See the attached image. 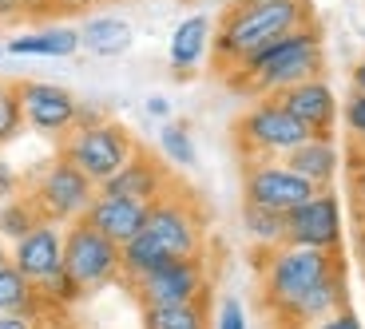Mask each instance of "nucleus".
I'll list each match as a JSON object with an SVG mask.
<instances>
[{"label": "nucleus", "instance_id": "obj_44", "mask_svg": "<svg viewBox=\"0 0 365 329\" xmlns=\"http://www.w3.org/2000/svg\"><path fill=\"white\" fill-rule=\"evenodd\" d=\"M100 4H108V0H100Z\"/></svg>", "mask_w": 365, "mask_h": 329}, {"label": "nucleus", "instance_id": "obj_34", "mask_svg": "<svg viewBox=\"0 0 365 329\" xmlns=\"http://www.w3.org/2000/svg\"><path fill=\"white\" fill-rule=\"evenodd\" d=\"M310 329H361V321L354 318V310H338L334 318L318 321V325H310Z\"/></svg>", "mask_w": 365, "mask_h": 329}, {"label": "nucleus", "instance_id": "obj_41", "mask_svg": "<svg viewBox=\"0 0 365 329\" xmlns=\"http://www.w3.org/2000/svg\"><path fill=\"white\" fill-rule=\"evenodd\" d=\"M0 266H9V246L0 242Z\"/></svg>", "mask_w": 365, "mask_h": 329}, {"label": "nucleus", "instance_id": "obj_32", "mask_svg": "<svg viewBox=\"0 0 365 329\" xmlns=\"http://www.w3.org/2000/svg\"><path fill=\"white\" fill-rule=\"evenodd\" d=\"M20 191H24V179H20V174L4 163V159H0V202L12 199V194H20Z\"/></svg>", "mask_w": 365, "mask_h": 329}, {"label": "nucleus", "instance_id": "obj_16", "mask_svg": "<svg viewBox=\"0 0 365 329\" xmlns=\"http://www.w3.org/2000/svg\"><path fill=\"white\" fill-rule=\"evenodd\" d=\"M338 310H349V278H346V270H338L334 278H326L322 286H314L306 298H298L290 310H282L278 318H274V329H310V325H318V321L334 318Z\"/></svg>", "mask_w": 365, "mask_h": 329}, {"label": "nucleus", "instance_id": "obj_23", "mask_svg": "<svg viewBox=\"0 0 365 329\" xmlns=\"http://www.w3.org/2000/svg\"><path fill=\"white\" fill-rule=\"evenodd\" d=\"M143 329H210V298L191 306H147Z\"/></svg>", "mask_w": 365, "mask_h": 329}, {"label": "nucleus", "instance_id": "obj_40", "mask_svg": "<svg viewBox=\"0 0 365 329\" xmlns=\"http://www.w3.org/2000/svg\"><path fill=\"white\" fill-rule=\"evenodd\" d=\"M354 246H357V262H361V274H365V222H357V238H354Z\"/></svg>", "mask_w": 365, "mask_h": 329}, {"label": "nucleus", "instance_id": "obj_12", "mask_svg": "<svg viewBox=\"0 0 365 329\" xmlns=\"http://www.w3.org/2000/svg\"><path fill=\"white\" fill-rule=\"evenodd\" d=\"M16 95H20V111H24V127L40 131V135L64 139L76 127V100L68 88L60 83H44V80H16Z\"/></svg>", "mask_w": 365, "mask_h": 329}, {"label": "nucleus", "instance_id": "obj_30", "mask_svg": "<svg viewBox=\"0 0 365 329\" xmlns=\"http://www.w3.org/2000/svg\"><path fill=\"white\" fill-rule=\"evenodd\" d=\"M215 329H250L247 310H242V302H238V298H222V306H219V321H215Z\"/></svg>", "mask_w": 365, "mask_h": 329}, {"label": "nucleus", "instance_id": "obj_29", "mask_svg": "<svg viewBox=\"0 0 365 329\" xmlns=\"http://www.w3.org/2000/svg\"><path fill=\"white\" fill-rule=\"evenodd\" d=\"M341 123H346L354 147H365V95L349 92V100L341 103Z\"/></svg>", "mask_w": 365, "mask_h": 329}, {"label": "nucleus", "instance_id": "obj_18", "mask_svg": "<svg viewBox=\"0 0 365 329\" xmlns=\"http://www.w3.org/2000/svg\"><path fill=\"white\" fill-rule=\"evenodd\" d=\"M210 44H215V20L207 12H191L187 20H179L171 32V44H167V64L179 80L195 75L202 68V60L210 56Z\"/></svg>", "mask_w": 365, "mask_h": 329}, {"label": "nucleus", "instance_id": "obj_21", "mask_svg": "<svg viewBox=\"0 0 365 329\" xmlns=\"http://www.w3.org/2000/svg\"><path fill=\"white\" fill-rule=\"evenodd\" d=\"M131 40H135V32H131L128 20H119V16H91V20H83V28H80V44L88 48L91 56H100V60L123 56L131 48Z\"/></svg>", "mask_w": 365, "mask_h": 329}, {"label": "nucleus", "instance_id": "obj_19", "mask_svg": "<svg viewBox=\"0 0 365 329\" xmlns=\"http://www.w3.org/2000/svg\"><path fill=\"white\" fill-rule=\"evenodd\" d=\"M282 163L290 167L294 174H302L306 183H314L318 191H326V187H334V179H338V171H341V151H338V143H334V135H310L306 143L294 147Z\"/></svg>", "mask_w": 365, "mask_h": 329}, {"label": "nucleus", "instance_id": "obj_8", "mask_svg": "<svg viewBox=\"0 0 365 329\" xmlns=\"http://www.w3.org/2000/svg\"><path fill=\"white\" fill-rule=\"evenodd\" d=\"M64 270L83 293H96L111 282H123V254L91 222L76 219L64 226Z\"/></svg>", "mask_w": 365, "mask_h": 329}, {"label": "nucleus", "instance_id": "obj_33", "mask_svg": "<svg viewBox=\"0 0 365 329\" xmlns=\"http://www.w3.org/2000/svg\"><path fill=\"white\" fill-rule=\"evenodd\" d=\"M103 119H111V115L100 108V103H80V111H76V127H96V123H103Z\"/></svg>", "mask_w": 365, "mask_h": 329}, {"label": "nucleus", "instance_id": "obj_26", "mask_svg": "<svg viewBox=\"0 0 365 329\" xmlns=\"http://www.w3.org/2000/svg\"><path fill=\"white\" fill-rule=\"evenodd\" d=\"M159 151H163V159L171 167H195V139L191 131L182 127V123H163L159 127Z\"/></svg>", "mask_w": 365, "mask_h": 329}, {"label": "nucleus", "instance_id": "obj_27", "mask_svg": "<svg viewBox=\"0 0 365 329\" xmlns=\"http://www.w3.org/2000/svg\"><path fill=\"white\" fill-rule=\"evenodd\" d=\"M24 131V111H20V95L12 80H0V147L16 143Z\"/></svg>", "mask_w": 365, "mask_h": 329}, {"label": "nucleus", "instance_id": "obj_3", "mask_svg": "<svg viewBox=\"0 0 365 329\" xmlns=\"http://www.w3.org/2000/svg\"><path fill=\"white\" fill-rule=\"evenodd\" d=\"M338 270H346L341 254H326V250H306V246H290V242L274 250H258L262 306L270 310V318H278L282 310H290L298 298H306L314 286H322Z\"/></svg>", "mask_w": 365, "mask_h": 329}, {"label": "nucleus", "instance_id": "obj_15", "mask_svg": "<svg viewBox=\"0 0 365 329\" xmlns=\"http://www.w3.org/2000/svg\"><path fill=\"white\" fill-rule=\"evenodd\" d=\"M274 100L282 103V108L298 119V123H306V127H310V135H334V127H338V119H341L338 95H334V88H329L322 75H318V80L294 83V88L278 92Z\"/></svg>", "mask_w": 365, "mask_h": 329}, {"label": "nucleus", "instance_id": "obj_39", "mask_svg": "<svg viewBox=\"0 0 365 329\" xmlns=\"http://www.w3.org/2000/svg\"><path fill=\"white\" fill-rule=\"evenodd\" d=\"M20 0H0V20H20Z\"/></svg>", "mask_w": 365, "mask_h": 329}, {"label": "nucleus", "instance_id": "obj_31", "mask_svg": "<svg viewBox=\"0 0 365 329\" xmlns=\"http://www.w3.org/2000/svg\"><path fill=\"white\" fill-rule=\"evenodd\" d=\"M354 207H357V222H365V151H357L354 147Z\"/></svg>", "mask_w": 365, "mask_h": 329}, {"label": "nucleus", "instance_id": "obj_2", "mask_svg": "<svg viewBox=\"0 0 365 329\" xmlns=\"http://www.w3.org/2000/svg\"><path fill=\"white\" fill-rule=\"evenodd\" d=\"M310 20H314L310 0H238L215 24L210 64H215L219 75H227L255 48L270 44V40L286 36V32H294L302 24H310Z\"/></svg>", "mask_w": 365, "mask_h": 329}, {"label": "nucleus", "instance_id": "obj_7", "mask_svg": "<svg viewBox=\"0 0 365 329\" xmlns=\"http://www.w3.org/2000/svg\"><path fill=\"white\" fill-rule=\"evenodd\" d=\"M143 234L151 238L167 258H199L202 242H207V226H202L199 202L187 191H179V187L167 191L163 199L151 202Z\"/></svg>", "mask_w": 365, "mask_h": 329}, {"label": "nucleus", "instance_id": "obj_14", "mask_svg": "<svg viewBox=\"0 0 365 329\" xmlns=\"http://www.w3.org/2000/svg\"><path fill=\"white\" fill-rule=\"evenodd\" d=\"M103 194H119V199H139V202H155L167 191H175V179L167 171V163H159V155L139 147L128 163L111 174L108 183H100Z\"/></svg>", "mask_w": 365, "mask_h": 329}, {"label": "nucleus", "instance_id": "obj_42", "mask_svg": "<svg viewBox=\"0 0 365 329\" xmlns=\"http://www.w3.org/2000/svg\"><path fill=\"white\" fill-rule=\"evenodd\" d=\"M210 4H227V9H230V4H238V0H210Z\"/></svg>", "mask_w": 365, "mask_h": 329}, {"label": "nucleus", "instance_id": "obj_1", "mask_svg": "<svg viewBox=\"0 0 365 329\" xmlns=\"http://www.w3.org/2000/svg\"><path fill=\"white\" fill-rule=\"evenodd\" d=\"M322 68H326V52H322V28L318 20L310 24L294 28L286 36L270 40V44L255 48V52L235 68L227 72L230 92H242V95H255V100H266V95H278L286 88L302 80H318Z\"/></svg>", "mask_w": 365, "mask_h": 329}, {"label": "nucleus", "instance_id": "obj_25", "mask_svg": "<svg viewBox=\"0 0 365 329\" xmlns=\"http://www.w3.org/2000/svg\"><path fill=\"white\" fill-rule=\"evenodd\" d=\"M242 230H247V238L255 242L258 250L286 246V214H278V211H266V207H250V202H242Z\"/></svg>", "mask_w": 365, "mask_h": 329}, {"label": "nucleus", "instance_id": "obj_38", "mask_svg": "<svg viewBox=\"0 0 365 329\" xmlns=\"http://www.w3.org/2000/svg\"><path fill=\"white\" fill-rule=\"evenodd\" d=\"M349 83H354V92H361V95H365V56L357 60L354 68H349Z\"/></svg>", "mask_w": 365, "mask_h": 329}, {"label": "nucleus", "instance_id": "obj_10", "mask_svg": "<svg viewBox=\"0 0 365 329\" xmlns=\"http://www.w3.org/2000/svg\"><path fill=\"white\" fill-rule=\"evenodd\" d=\"M314 194H318V187L306 183L302 174H294L282 159H250V163H242V202H250V207L290 214L294 207H302Z\"/></svg>", "mask_w": 365, "mask_h": 329}, {"label": "nucleus", "instance_id": "obj_13", "mask_svg": "<svg viewBox=\"0 0 365 329\" xmlns=\"http://www.w3.org/2000/svg\"><path fill=\"white\" fill-rule=\"evenodd\" d=\"M9 262L32 286H44L52 274L64 270V226L56 222H40L32 234H24L20 242L9 246Z\"/></svg>", "mask_w": 365, "mask_h": 329}, {"label": "nucleus", "instance_id": "obj_17", "mask_svg": "<svg viewBox=\"0 0 365 329\" xmlns=\"http://www.w3.org/2000/svg\"><path fill=\"white\" fill-rule=\"evenodd\" d=\"M147 211L151 202H139V199H119V194H96L83 214V222L100 230L103 238H111L115 246H128L131 238H139V230L147 226Z\"/></svg>", "mask_w": 365, "mask_h": 329}, {"label": "nucleus", "instance_id": "obj_36", "mask_svg": "<svg viewBox=\"0 0 365 329\" xmlns=\"http://www.w3.org/2000/svg\"><path fill=\"white\" fill-rule=\"evenodd\" d=\"M0 329H44V318H20V313H0Z\"/></svg>", "mask_w": 365, "mask_h": 329}, {"label": "nucleus", "instance_id": "obj_22", "mask_svg": "<svg viewBox=\"0 0 365 329\" xmlns=\"http://www.w3.org/2000/svg\"><path fill=\"white\" fill-rule=\"evenodd\" d=\"M0 313H20V318H44V298L16 266H0Z\"/></svg>", "mask_w": 365, "mask_h": 329}, {"label": "nucleus", "instance_id": "obj_5", "mask_svg": "<svg viewBox=\"0 0 365 329\" xmlns=\"http://www.w3.org/2000/svg\"><path fill=\"white\" fill-rule=\"evenodd\" d=\"M135 151H139L135 135H131L119 119H103L96 127H72L60 139V151H56V155H64L68 163L80 167L91 183L100 187V183H108Z\"/></svg>", "mask_w": 365, "mask_h": 329}, {"label": "nucleus", "instance_id": "obj_6", "mask_svg": "<svg viewBox=\"0 0 365 329\" xmlns=\"http://www.w3.org/2000/svg\"><path fill=\"white\" fill-rule=\"evenodd\" d=\"M28 199L36 202V211L44 214V222L68 226V222L83 219L91 207V199L100 194V187L91 183L80 167H72L64 155H56L52 163H44L32 179L24 183Z\"/></svg>", "mask_w": 365, "mask_h": 329}, {"label": "nucleus", "instance_id": "obj_9", "mask_svg": "<svg viewBox=\"0 0 365 329\" xmlns=\"http://www.w3.org/2000/svg\"><path fill=\"white\" fill-rule=\"evenodd\" d=\"M135 293L139 310L147 306H191L210 298V274H207V262L199 258H171L167 266H159L155 274L139 278V282L128 286Z\"/></svg>", "mask_w": 365, "mask_h": 329}, {"label": "nucleus", "instance_id": "obj_28", "mask_svg": "<svg viewBox=\"0 0 365 329\" xmlns=\"http://www.w3.org/2000/svg\"><path fill=\"white\" fill-rule=\"evenodd\" d=\"M40 298H44V310H68V306H76L80 298H88V293L76 286V278L68 274V270H60V274H52L44 286H36Z\"/></svg>", "mask_w": 365, "mask_h": 329}, {"label": "nucleus", "instance_id": "obj_45", "mask_svg": "<svg viewBox=\"0 0 365 329\" xmlns=\"http://www.w3.org/2000/svg\"><path fill=\"white\" fill-rule=\"evenodd\" d=\"M357 151H365V147H357Z\"/></svg>", "mask_w": 365, "mask_h": 329}, {"label": "nucleus", "instance_id": "obj_37", "mask_svg": "<svg viewBox=\"0 0 365 329\" xmlns=\"http://www.w3.org/2000/svg\"><path fill=\"white\" fill-rule=\"evenodd\" d=\"M147 115H151V119H167V115H171V100H167V95H151V100H147Z\"/></svg>", "mask_w": 365, "mask_h": 329}, {"label": "nucleus", "instance_id": "obj_11", "mask_svg": "<svg viewBox=\"0 0 365 329\" xmlns=\"http://www.w3.org/2000/svg\"><path fill=\"white\" fill-rule=\"evenodd\" d=\"M286 242L290 246H306V250L341 254L346 226H341V202L334 194V187L318 191L314 199H306L302 207H294L286 214Z\"/></svg>", "mask_w": 365, "mask_h": 329}, {"label": "nucleus", "instance_id": "obj_24", "mask_svg": "<svg viewBox=\"0 0 365 329\" xmlns=\"http://www.w3.org/2000/svg\"><path fill=\"white\" fill-rule=\"evenodd\" d=\"M40 222H44V214L36 211V202L28 199V191H20V194L0 202V242H4V246H12V242H20L24 234H32Z\"/></svg>", "mask_w": 365, "mask_h": 329}, {"label": "nucleus", "instance_id": "obj_20", "mask_svg": "<svg viewBox=\"0 0 365 329\" xmlns=\"http://www.w3.org/2000/svg\"><path fill=\"white\" fill-rule=\"evenodd\" d=\"M80 28L68 24H52V28H32V32H20L4 44L9 56H32V60H68V56L80 52Z\"/></svg>", "mask_w": 365, "mask_h": 329}, {"label": "nucleus", "instance_id": "obj_4", "mask_svg": "<svg viewBox=\"0 0 365 329\" xmlns=\"http://www.w3.org/2000/svg\"><path fill=\"white\" fill-rule=\"evenodd\" d=\"M230 135H235L242 163H250V159H286L298 143L310 139V127L298 123L274 95H266V100H255L235 119Z\"/></svg>", "mask_w": 365, "mask_h": 329}, {"label": "nucleus", "instance_id": "obj_43", "mask_svg": "<svg viewBox=\"0 0 365 329\" xmlns=\"http://www.w3.org/2000/svg\"><path fill=\"white\" fill-rule=\"evenodd\" d=\"M0 56H4V48H0Z\"/></svg>", "mask_w": 365, "mask_h": 329}, {"label": "nucleus", "instance_id": "obj_35", "mask_svg": "<svg viewBox=\"0 0 365 329\" xmlns=\"http://www.w3.org/2000/svg\"><path fill=\"white\" fill-rule=\"evenodd\" d=\"M100 0H52L56 16H80V12H91Z\"/></svg>", "mask_w": 365, "mask_h": 329}]
</instances>
